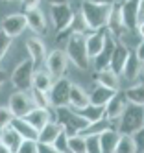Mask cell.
Wrapping results in <instances>:
<instances>
[{
  "label": "cell",
  "mask_w": 144,
  "mask_h": 153,
  "mask_svg": "<svg viewBox=\"0 0 144 153\" xmlns=\"http://www.w3.org/2000/svg\"><path fill=\"white\" fill-rule=\"evenodd\" d=\"M70 85H72V81H69L66 78H57V79L52 83V87L48 89V92H46L48 103L52 107H66V105H69Z\"/></svg>",
  "instance_id": "8992f818"
},
{
  "label": "cell",
  "mask_w": 144,
  "mask_h": 153,
  "mask_svg": "<svg viewBox=\"0 0 144 153\" xmlns=\"http://www.w3.org/2000/svg\"><path fill=\"white\" fill-rule=\"evenodd\" d=\"M30 98H31L33 107H39V109H48L50 107L46 92H43L39 89H33V87H31V89H30Z\"/></svg>",
  "instance_id": "d6a6232c"
},
{
  "label": "cell",
  "mask_w": 144,
  "mask_h": 153,
  "mask_svg": "<svg viewBox=\"0 0 144 153\" xmlns=\"http://www.w3.org/2000/svg\"><path fill=\"white\" fill-rule=\"evenodd\" d=\"M26 48H28V53H30V59L33 63V67H37V65H41L44 59H46V50H44V45L35 39V37H31L26 41Z\"/></svg>",
  "instance_id": "d6986e66"
},
{
  "label": "cell",
  "mask_w": 144,
  "mask_h": 153,
  "mask_svg": "<svg viewBox=\"0 0 144 153\" xmlns=\"http://www.w3.org/2000/svg\"><path fill=\"white\" fill-rule=\"evenodd\" d=\"M52 146L57 149L59 153H70V149H69V137H66L63 131L55 137V140L52 142Z\"/></svg>",
  "instance_id": "e575fe53"
},
{
  "label": "cell",
  "mask_w": 144,
  "mask_h": 153,
  "mask_svg": "<svg viewBox=\"0 0 144 153\" xmlns=\"http://www.w3.org/2000/svg\"><path fill=\"white\" fill-rule=\"evenodd\" d=\"M105 30H107V33H113L115 37H120V35L126 31L124 24H122L120 11H118V6H116V4H113V7H111V13H109V19H107Z\"/></svg>",
  "instance_id": "7402d4cb"
},
{
  "label": "cell",
  "mask_w": 144,
  "mask_h": 153,
  "mask_svg": "<svg viewBox=\"0 0 144 153\" xmlns=\"http://www.w3.org/2000/svg\"><path fill=\"white\" fill-rule=\"evenodd\" d=\"M139 15H144V0H139Z\"/></svg>",
  "instance_id": "c3c4849f"
},
{
  "label": "cell",
  "mask_w": 144,
  "mask_h": 153,
  "mask_svg": "<svg viewBox=\"0 0 144 153\" xmlns=\"http://www.w3.org/2000/svg\"><path fill=\"white\" fill-rule=\"evenodd\" d=\"M105 37H107V30H105V28L94 30L89 37H85V48H87V56H89V59L96 57L98 53H100V50L104 48Z\"/></svg>",
  "instance_id": "5bb4252c"
},
{
  "label": "cell",
  "mask_w": 144,
  "mask_h": 153,
  "mask_svg": "<svg viewBox=\"0 0 144 153\" xmlns=\"http://www.w3.org/2000/svg\"><path fill=\"white\" fill-rule=\"evenodd\" d=\"M52 22H54V30L57 31V33L69 30L74 24V11H72L70 4L52 6Z\"/></svg>",
  "instance_id": "ba28073f"
},
{
  "label": "cell",
  "mask_w": 144,
  "mask_h": 153,
  "mask_svg": "<svg viewBox=\"0 0 144 153\" xmlns=\"http://www.w3.org/2000/svg\"><path fill=\"white\" fill-rule=\"evenodd\" d=\"M26 28L28 26H26V17H24V13L7 15V17L2 19V22H0V30H2L6 35H9L11 39L17 37V35H20Z\"/></svg>",
  "instance_id": "8fae6325"
},
{
  "label": "cell",
  "mask_w": 144,
  "mask_h": 153,
  "mask_svg": "<svg viewBox=\"0 0 144 153\" xmlns=\"http://www.w3.org/2000/svg\"><path fill=\"white\" fill-rule=\"evenodd\" d=\"M118 133L116 129H107L104 133L98 135V142H100V151L102 153H115V146L118 142Z\"/></svg>",
  "instance_id": "cb8c5ba5"
},
{
  "label": "cell",
  "mask_w": 144,
  "mask_h": 153,
  "mask_svg": "<svg viewBox=\"0 0 144 153\" xmlns=\"http://www.w3.org/2000/svg\"><path fill=\"white\" fill-rule=\"evenodd\" d=\"M137 33L144 39V22H139V26H137Z\"/></svg>",
  "instance_id": "bcb514c9"
},
{
  "label": "cell",
  "mask_w": 144,
  "mask_h": 153,
  "mask_svg": "<svg viewBox=\"0 0 144 153\" xmlns=\"http://www.w3.org/2000/svg\"><path fill=\"white\" fill-rule=\"evenodd\" d=\"M54 83V78L46 72V70H37L33 72V78H31V87L33 89H39L43 92H48V89Z\"/></svg>",
  "instance_id": "f1b7e54d"
},
{
  "label": "cell",
  "mask_w": 144,
  "mask_h": 153,
  "mask_svg": "<svg viewBox=\"0 0 144 153\" xmlns=\"http://www.w3.org/2000/svg\"><path fill=\"white\" fill-rule=\"evenodd\" d=\"M13 118H15V116L11 114V111H9L7 107H0V131H2L4 127H7Z\"/></svg>",
  "instance_id": "74e56055"
},
{
  "label": "cell",
  "mask_w": 144,
  "mask_h": 153,
  "mask_svg": "<svg viewBox=\"0 0 144 153\" xmlns=\"http://www.w3.org/2000/svg\"><path fill=\"white\" fill-rule=\"evenodd\" d=\"M107 129H116V120H107V118H102V120H98V122H93V124H89L83 131H81V137H91V135H100V133H104V131Z\"/></svg>",
  "instance_id": "484cf974"
},
{
  "label": "cell",
  "mask_w": 144,
  "mask_h": 153,
  "mask_svg": "<svg viewBox=\"0 0 144 153\" xmlns=\"http://www.w3.org/2000/svg\"><path fill=\"white\" fill-rule=\"evenodd\" d=\"M11 48V37L6 35L2 30H0V63H2V59L6 57L7 50Z\"/></svg>",
  "instance_id": "8d00e7d4"
},
{
  "label": "cell",
  "mask_w": 144,
  "mask_h": 153,
  "mask_svg": "<svg viewBox=\"0 0 144 153\" xmlns=\"http://www.w3.org/2000/svg\"><path fill=\"white\" fill-rule=\"evenodd\" d=\"M69 105L70 109L78 111V109H83L89 105V94L81 89L80 85H70V92H69Z\"/></svg>",
  "instance_id": "44dd1931"
},
{
  "label": "cell",
  "mask_w": 144,
  "mask_h": 153,
  "mask_svg": "<svg viewBox=\"0 0 144 153\" xmlns=\"http://www.w3.org/2000/svg\"><path fill=\"white\" fill-rule=\"evenodd\" d=\"M89 2H93V4H102V6H113L116 0H89Z\"/></svg>",
  "instance_id": "ee69618b"
},
{
  "label": "cell",
  "mask_w": 144,
  "mask_h": 153,
  "mask_svg": "<svg viewBox=\"0 0 144 153\" xmlns=\"http://www.w3.org/2000/svg\"><path fill=\"white\" fill-rule=\"evenodd\" d=\"M131 137H133V142H135L137 151H144V126L137 131L135 135H131Z\"/></svg>",
  "instance_id": "ab89813d"
},
{
  "label": "cell",
  "mask_w": 144,
  "mask_h": 153,
  "mask_svg": "<svg viewBox=\"0 0 144 153\" xmlns=\"http://www.w3.org/2000/svg\"><path fill=\"white\" fill-rule=\"evenodd\" d=\"M115 42H116V39H113V37H111V33H107L105 42H104V48L100 50V53H98L96 57L91 59L96 72L109 68V61H111V56H113V50H115Z\"/></svg>",
  "instance_id": "7c38bea8"
},
{
  "label": "cell",
  "mask_w": 144,
  "mask_h": 153,
  "mask_svg": "<svg viewBox=\"0 0 144 153\" xmlns=\"http://www.w3.org/2000/svg\"><path fill=\"white\" fill-rule=\"evenodd\" d=\"M128 56H129V48L124 45V42L116 41V42H115L113 56H111V61H109V70L115 72L116 76H120L122 70H124V65H126Z\"/></svg>",
  "instance_id": "4fadbf2b"
},
{
  "label": "cell",
  "mask_w": 144,
  "mask_h": 153,
  "mask_svg": "<svg viewBox=\"0 0 144 153\" xmlns=\"http://www.w3.org/2000/svg\"><path fill=\"white\" fill-rule=\"evenodd\" d=\"M7 109L11 111V114H13L15 118H24L31 109H33V103H31V98L28 92H15L11 94L9 102H7Z\"/></svg>",
  "instance_id": "9c48e42d"
},
{
  "label": "cell",
  "mask_w": 144,
  "mask_h": 153,
  "mask_svg": "<svg viewBox=\"0 0 144 153\" xmlns=\"http://www.w3.org/2000/svg\"><path fill=\"white\" fill-rule=\"evenodd\" d=\"M4 2H13V0H4Z\"/></svg>",
  "instance_id": "f907efd6"
},
{
  "label": "cell",
  "mask_w": 144,
  "mask_h": 153,
  "mask_svg": "<svg viewBox=\"0 0 144 153\" xmlns=\"http://www.w3.org/2000/svg\"><path fill=\"white\" fill-rule=\"evenodd\" d=\"M144 126V105L128 103L116 120V133L118 135H135Z\"/></svg>",
  "instance_id": "6da1fadb"
},
{
  "label": "cell",
  "mask_w": 144,
  "mask_h": 153,
  "mask_svg": "<svg viewBox=\"0 0 144 153\" xmlns=\"http://www.w3.org/2000/svg\"><path fill=\"white\" fill-rule=\"evenodd\" d=\"M124 98L128 103H133V105H144V83H139V85H133L124 92Z\"/></svg>",
  "instance_id": "4dcf8cb0"
},
{
  "label": "cell",
  "mask_w": 144,
  "mask_h": 153,
  "mask_svg": "<svg viewBox=\"0 0 144 153\" xmlns=\"http://www.w3.org/2000/svg\"><path fill=\"white\" fill-rule=\"evenodd\" d=\"M55 122H57L66 137L80 135L81 131L89 126L85 118H81L74 109L70 107H55Z\"/></svg>",
  "instance_id": "277c9868"
},
{
  "label": "cell",
  "mask_w": 144,
  "mask_h": 153,
  "mask_svg": "<svg viewBox=\"0 0 144 153\" xmlns=\"http://www.w3.org/2000/svg\"><path fill=\"white\" fill-rule=\"evenodd\" d=\"M126 105H128V102H126L124 94L116 92V94L107 102V105L104 107V109H105V118H107V120H118Z\"/></svg>",
  "instance_id": "9a60e30c"
},
{
  "label": "cell",
  "mask_w": 144,
  "mask_h": 153,
  "mask_svg": "<svg viewBox=\"0 0 144 153\" xmlns=\"http://www.w3.org/2000/svg\"><path fill=\"white\" fill-rule=\"evenodd\" d=\"M6 78H7V74H6V70H0V87H2V85L6 83Z\"/></svg>",
  "instance_id": "7dc6e473"
},
{
  "label": "cell",
  "mask_w": 144,
  "mask_h": 153,
  "mask_svg": "<svg viewBox=\"0 0 144 153\" xmlns=\"http://www.w3.org/2000/svg\"><path fill=\"white\" fill-rule=\"evenodd\" d=\"M50 6H57V4H69V0H46Z\"/></svg>",
  "instance_id": "f6af8a7d"
},
{
  "label": "cell",
  "mask_w": 144,
  "mask_h": 153,
  "mask_svg": "<svg viewBox=\"0 0 144 153\" xmlns=\"http://www.w3.org/2000/svg\"><path fill=\"white\" fill-rule=\"evenodd\" d=\"M135 53H137V57H139V61H140V63H144V39H142V42H140V45L137 46Z\"/></svg>",
  "instance_id": "7bdbcfd3"
},
{
  "label": "cell",
  "mask_w": 144,
  "mask_h": 153,
  "mask_svg": "<svg viewBox=\"0 0 144 153\" xmlns=\"http://www.w3.org/2000/svg\"><path fill=\"white\" fill-rule=\"evenodd\" d=\"M17 153H37V140H22Z\"/></svg>",
  "instance_id": "f35d334b"
},
{
  "label": "cell",
  "mask_w": 144,
  "mask_h": 153,
  "mask_svg": "<svg viewBox=\"0 0 144 153\" xmlns=\"http://www.w3.org/2000/svg\"><path fill=\"white\" fill-rule=\"evenodd\" d=\"M61 131H63L61 126L55 122V120H54V122L50 120V122L44 126L43 129L37 131V142H43V144H52V142L55 140V137H57Z\"/></svg>",
  "instance_id": "d4e9b609"
},
{
  "label": "cell",
  "mask_w": 144,
  "mask_h": 153,
  "mask_svg": "<svg viewBox=\"0 0 144 153\" xmlns=\"http://www.w3.org/2000/svg\"><path fill=\"white\" fill-rule=\"evenodd\" d=\"M44 65H46V72L52 76V78H63V74L66 72L69 59H66V53L63 50H54L46 56Z\"/></svg>",
  "instance_id": "30bf717a"
},
{
  "label": "cell",
  "mask_w": 144,
  "mask_h": 153,
  "mask_svg": "<svg viewBox=\"0 0 144 153\" xmlns=\"http://www.w3.org/2000/svg\"><path fill=\"white\" fill-rule=\"evenodd\" d=\"M37 153H59L52 144H43V142H37Z\"/></svg>",
  "instance_id": "60d3db41"
},
{
  "label": "cell",
  "mask_w": 144,
  "mask_h": 153,
  "mask_svg": "<svg viewBox=\"0 0 144 153\" xmlns=\"http://www.w3.org/2000/svg\"><path fill=\"white\" fill-rule=\"evenodd\" d=\"M142 72V67H140V61L137 57V53L135 52H131L129 50V56L126 59V65H124V70H122V74H124V78L133 81V79H137L139 76Z\"/></svg>",
  "instance_id": "603a6c76"
},
{
  "label": "cell",
  "mask_w": 144,
  "mask_h": 153,
  "mask_svg": "<svg viewBox=\"0 0 144 153\" xmlns=\"http://www.w3.org/2000/svg\"><path fill=\"white\" fill-rule=\"evenodd\" d=\"M85 153H102V151H100V142H98V135H91V137H85Z\"/></svg>",
  "instance_id": "d590c367"
},
{
  "label": "cell",
  "mask_w": 144,
  "mask_h": 153,
  "mask_svg": "<svg viewBox=\"0 0 144 153\" xmlns=\"http://www.w3.org/2000/svg\"><path fill=\"white\" fill-rule=\"evenodd\" d=\"M41 4V0H22V7L30 11V9H37V6Z\"/></svg>",
  "instance_id": "b9f144b4"
},
{
  "label": "cell",
  "mask_w": 144,
  "mask_h": 153,
  "mask_svg": "<svg viewBox=\"0 0 144 153\" xmlns=\"http://www.w3.org/2000/svg\"><path fill=\"white\" fill-rule=\"evenodd\" d=\"M9 126L22 137V140H37V131L33 129L24 118H13Z\"/></svg>",
  "instance_id": "4316f807"
},
{
  "label": "cell",
  "mask_w": 144,
  "mask_h": 153,
  "mask_svg": "<svg viewBox=\"0 0 144 153\" xmlns=\"http://www.w3.org/2000/svg\"><path fill=\"white\" fill-rule=\"evenodd\" d=\"M20 142H22V137L11 126H7V127H4L2 131H0V144H4L11 153H17L19 151Z\"/></svg>",
  "instance_id": "ac0fdd59"
},
{
  "label": "cell",
  "mask_w": 144,
  "mask_h": 153,
  "mask_svg": "<svg viewBox=\"0 0 144 153\" xmlns=\"http://www.w3.org/2000/svg\"><path fill=\"white\" fill-rule=\"evenodd\" d=\"M120 19L124 24L126 31L129 33H137L139 26V0H122V4L118 6Z\"/></svg>",
  "instance_id": "52a82bcc"
},
{
  "label": "cell",
  "mask_w": 144,
  "mask_h": 153,
  "mask_svg": "<svg viewBox=\"0 0 144 153\" xmlns=\"http://www.w3.org/2000/svg\"><path fill=\"white\" fill-rule=\"evenodd\" d=\"M33 72H35V67H33L31 59H24L17 65V68L11 74V83L17 91L22 92H28L31 89V78H33Z\"/></svg>",
  "instance_id": "5b68a950"
},
{
  "label": "cell",
  "mask_w": 144,
  "mask_h": 153,
  "mask_svg": "<svg viewBox=\"0 0 144 153\" xmlns=\"http://www.w3.org/2000/svg\"><path fill=\"white\" fill-rule=\"evenodd\" d=\"M115 153H137L133 137H129V135H120L116 146H115Z\"/></svg>",
  "instance_id": "1f68e13d"
},
{
  "label": "cell",
  "mask_w": 144,
  "mask_h": 153,
  "mask_svg": "<svg viewBox=\"0 0 144 153\" xmlns=\"http://www.w3.org/2000/svg\"><path fill=\"white\" fill-rule=\"evenodd\" d=\"M142 74H144V67H142Z\"/></svg>",
  "instance_id": "816d5d0a"
},
{
  "label": "cell",
  "mask_w": 144,
  "mask_h": 153,
  "mask_svg": "<svg viewBox=\"0 0 144 153\" xmlns=\"http://www.w3.org/2000/svg\"><path fill=\"white\" fill-rule=\"evenodd\" d=\"M65 53H66V59L72 61L80 70H87L89 67H91V59H89L87 48H85V35L81 33V31L69 35Z\"/></svg>",
  "instance_id": "3957f363"
},
{
  "label": "cell",
  "mask_w": 144,
  "mask_h": 153,
  "mask_svg": "<svg viewBox=\"0 0 144 153\" xmlns=\"http://www.w3.org/2000/svg\"><path fill=\"white\" fill-rule=\"evenodd\" d=\"M76 113L80 114L81 118H85L89 124L98 122V120L105 118V109H104V107H100V105H93V103H89V105L83 107V109H78Z\"/></svg>",
  "instance_id": "83f0119b"
},
{
  "label": "cell",
  "mask_w": 144,
  "mask_h": 153,
  "mask_svg": "<svg viewBox=\"0 0 144 153\" xmlns=\"http://www.w3.org/2000/svg\"><path fill=\"white\" fill-rule=\"evenodd\" d=\"M24 120H26V122H28L33 129H35V131H39V129H43L44 126L50 122V113H48V109L33 107L31 111L24 116Z\"/></svg>",
  "instance_id": "2e32d148"
},
{
  "label": "cell",
  "mask_w": 144,
  "mask_h": 153,
  "mask_svg": "<svg viewBox=\"0 0 144 153\" xmlns=\"http://www.w3.org/2000/svg\"><path fill=\"white\" fill-rule=\"evenodd\" d=\"M26 17V26L33 31V33H44L46 31V19L44 15L39 11V9H30V11L24 13Z\"/></svg>",
  "instance_id": "e0dca14e"
},
{
  "label": "cell",
  "mask_w": 144,
  "mask_h": 153,
  "mask_svg": "<svg viewBox=\"0 0 144 153\" xmlns=\"http://www.w3.org/2000/svg\"><path fill=\"white\" fill-rule=\"evenodd\" d=\"M96 81H98V85H104V87H107V89H113V91H118V87H120L118 76H116L115 72H111L109 68L96 72Z\"/></svg>",
  "instance_id": "f546056e"
},
{
  "label": "cell",
  "mask_w": 144,
  "mask_h": 153,
  "mask_svg": "<svg viewBox=\"0 0 144 153\" xmlns=\"http://www.w3.org/2000/svg\"><path fill=\"white\" fill-rule=\"evenodd\" d=\"M69 149L70 153H85V137L81 135L69 137Z\"/></svg>",
  "instance_id": "836d02e7"
},
{
  "label": "cell",
  "mask_w": 144,
  "mask_h": 153,
  "mask_svg": "<svg viewBox=\"0 0 144 153\" xmlns=\"http://www.w3.org/2000/svg\"><path fill=\"white\" fill-rule=\"evenodd\" d=\"M118 91H113V89H107V87L104 85H96L94 87V91L89 94V103H93V105H100V107H105L107 102L116 94Z\"/></svg>",
  "instance_id": "ffe728a7"
},
{
  "label": "cell",
  "mask_w": 144,
  "mask_h": 153,
  "mask_svg": "<svg viewBox=\"0 0 144 153\" xmlns=\"http://www.w3.org/2000/svg\"><path fill=\"white\" fill-rule=\"evenodd\" d=\"M111 7L113 6H102V4H93L89 0H83L81 6H80V17L83 20V24L89 30H100V28H105L107 24V19L111 13Z\"/></svg>",
  "instance_id": "7a4b0ae2"
},
{
  "label": "cell",
  "mask_w": 144,
  "mask_h": 153,
  "mask_svg": "<svg viewBox=\"0 0 144 153\" xmlns=\"http://www.w3.org/2000/svg\"><path fill=\"white\" fill-rule=\"evenodd\" d=\"M0 153H11V151H9V149L4 146V144H0Z\"/></svg>",
  "instance_id": "681fc988"
}]
</instances>
